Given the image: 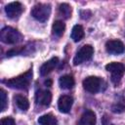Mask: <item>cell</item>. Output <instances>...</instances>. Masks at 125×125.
I'll return each mask as SVG.
<instances>
[{"instance_id":"9","label":"cell","mask_w":125,"mask_h":125,"mask_svg":"<svg viewBox=\"0 0 125 125\" xmlns=\"http://www.w3.org/2000/svg\"><path fill=\"white\" fill-rule=\"evenodd\" d=\"M72 104H73V99L72 97L70 96H67V95H63V96H61L59 101H58V107H59V110L62 113H67L69 112V110L71 109V106H72Z\"/></svg>"},{"instance_id":"6","label":"cell","mask_w":125,"mask_h":125,"mask_svg":"<svg viewBox=\"0 0 125 125\" xmlns=\"http://www.w3.org/2000/svg\"><path fill=\"white\" fill-rule=\"evenodd\" d=\"M102 82L103 81L101 80V78L97 76H88L83 80L82 85H83L84 90H86L89 93L95 94L101 90Z\"/></svg>"},{"instance_id":"10","label":"cell","mask_w":125,"mask_h":125,"mask_svg":"<svg viewBox=\"0 0 125 125\" xmlns=\"http://www.w3.org/2000/svg\"><path fill=\"white\" fill-rule=\"evenodd\" d=\"M35 101L37 104L41 105H49L52 101V94L48 90H39L36 92L35 95Z\"/></svg>"},{"instance_id":"11","label":"cell","mask_w":125,"mask_h":125,"mask_svg":"<svg viewBox=\"0 0 125 125\" xmlns=\"http://www.w3.org/2000/svg\"><path fill=\"white\" fill-rule=\"evenodd\" d=\"M58 62H59V59L57 57H54V58L50 59L49 61H47L46 62H44L41 65V67H40V74L42 76L48 75L56 67V65L58 64Z\"/></svg>"},{"instance_id":"18","label":"cell","mask_w":125,"mask_h":125,"mask_svg":"<svg viewBox=\"0 0 125 125\" xmlns=\"http://www.w3.org/2000/svg\"><path fill=\"white\" fill-rule=\"evenodd\" d=\"M59 14L60 16H62L64 19H68L71 16V7L66 4V3H62L59 6Z\"/></svg>"},{"instance_id":"12","label":"cell","mask_w":125,"mask_h":125,"mask_svg":"<svg viewBox=\"0 0 125 125\" xmlns=\"http://www.w3.org/2000/svg\"><path fill=\"white\" fill-rule=\"evenodd\" d=\"M77 125H96V114L94 111L90 109L84 111Z\"/></svg>"},{"instance_id":"17","label":"cell","mask_w":125,"mask_h":125,"mask_svg":"<svg viewBox=\"0 0 125 125\" xmlns=\"http://www.w3.org/2000/svg\"><path fill=\"white\" fill-rule=\"evenodd\" d=\"M15 102L17 104V106L22 110H26L29 107V102L28 100L22 96V95H17L15 97Z\"/></svg>"},{"instance_id":"8","label":"cell","mask_w":125,"mask_h":125,"mask_svg":"<svg viewBox=\"0 0 125 125\" xmlns=\"http://www.w3.org/2000/svg\"><path fill=\"white\" fill-rule=\"evenodd\" d=\"M105 50L111 55H119L125 51V47L120 40H108L105 43Z\"/></svg>"},{"instance_id":"2","label":"cell","mask_w":125,"mask_h":125,"mask_svg":"<svg viewBox=\"0 0 125 125\" xmlns=\"http://www.w3.org/2000/svg\"><path fill=\"white\" fill-rule=\"evenodd\" d=\"M0 39L5 44H17L22 40L21 32L11 26H5L0 31Z\"/></svg>"},{"instance_id":"3","label":"cell","mask_w":125,"mask_h":125,"mask_svg":"<svg viewBox=\"0 0 125 125\" xmlns=\"http://www.w3.org/2000/svg\"><path fill=\"white\" fill-rule=\"evenodd\" d=\"M31 15L39 21H46L51 15V5L45 3H38L32 8Z\"/></svg>"},{"instance_id":"16","label":"cell","mask_w":125,"mask_h":125,"mask_svg":"<svg viewBox=\"0 0 125 125\" xmlns=\"http://www.w3.org/2000/svg\"><path fill=\"white\" fill-rule=\"evenodd\" d=\"M65 29V24L62 21H55L52 25V32L54 35L60 37L63 34Z\"/></svg>"},{"instance_id":"1","label":"cell","mask_w":125,"mask_h":125,"mask_svg":"<svg viewBox=\"0 0 125 125\" xmlns=\"http://www.w3.org/2000/svg\"><path fill=\"white\" fill-rule=\"evenodd\" d=\"M31 80H32V69H29L26 72L15 77V78H12V79H9V80H5L3 82L8 87L13 88V89L27 90L29 88Z\"/></svg>"},{"instance_id":"22","label":"cell","mask_w":125,"mask_h":125,"mask_svg":"<svg viewBox=\"0 0 125 125\" xmlns=\"http://www.w3.org/2000/svg\"><path fill=\"white\" fill-rule=\"evenodd\" d=\"M45 85L51 86V85H52V81H51V80H46V81H45Z\"/></svg>"},{"instance_id":"15","label":"cell","mask_w":125,"mask_h":125,"mask_svg":"<svg viewBox=\"0 0 125 125\" xmlns=\"http://www.w3.org/2000/svg\"><path fill=\"white\" fill-rule=\"evenodd\" d=\"M38 123L40 125H58V120L53 114L47 113L38 118Z\"/></svg>"},{"instance_id":"14","label":"cell","mask_w":125,"mask_h":125,"mask_svg":"<svg viewBox=\"0 0 125 125\" xmlns=\"http://www.w3.org/2000/svg\"><path fill=\"white\" fill-rule=\"evenodd\" d=\"M71 39L74 42H79L84 37V29L80 24H75L71 30Z\"/></svg>"},{"instance_id":"19","label":"cell","mask_w":125,"mask_h":125,"mask_svg":"<svg viewBox=\"0 0 125 125\" xmlns=\"http://www.w3.org/2000/svg\"><path fill=\"white\" fill-rule=\"evenodd\" d=\"M111 110L114 113H121L125 111V101L121 100V101L115 102L111 106Z\"/></svg>"},{"instance_id":"7","label":"cell","mask_w":125,"mask_h":125,"mask_svg":"<svg viewBox=\"0 0 125 125\" xmlns=\"http://www.w3.org/2000/svg\"><path fill=\"white\" fill-rule=\"evenodd\" d=\"M23 11V6L20 2H12L8 4L5 8V12L10 19H17L21 16Z\"/></svg>"},{"instance_id":"5","label":"cell","mask_w":125,"mask_h":125,"mask_svg":"<svg viewBox=\"0 0 125 125\" xmlns=\"http://www.w3.org/2000/svg\"><path fill=\"white\" fill-rule=\"evenodd\" d=\"M94 54V49L91 45H84L81 47V49L76 53L74 59H73V64L78 65L82 63L85 61H89Z\"/></svg>"},{"instance_id":"21","label":"cell","mask_w":125,"mask_h":125,"mask_svg":"<svg viewBox=\"0 0 125 125\" xmlns=\"http://www.w3.org/2000/svg\"><path fill=\"white\" fill-rule=\"evenodd\" d=\"M0 125H16V122L12 117H4L1 119Z\"/></svg>"},{"instance_id":"13","label":"cell","mask_w":125,"mask_h":125,"mask_svg":"<svg viewBox=\"0 0 125 125\" xmlns=\"http://www.w3.org/2000/svg\"><path fill=\"white\" fill-rule=\"evenodd\" d=\"M74 79L71 75H68V74H65V75H62L60 77L59 79V85L62 89H71L73 86H74Z\"/></svg>"},{"instance_id":"4","label":"cell","mask_w":125,"mask_h":125,"mask_svg":"<svg viewBox=\"0 0 125 125\" xmlns=\"http://www.w3.org/2000/svg\"><path fill=\"white\" fill-rule=\"evenodd\" d=\"M105 69L111 73V81L114 84L119 83L121 80L124 72H125V65L121 62H109L105 65Z\"/></svg>"},{"instance_id":"20","label":"cell","mask_w":125,"mask_h":125,"mask_svg":"<svg viewBox=\"0 0 125 125\" xmlns=\"http://www.w3.org/2000/svg\"><path fill=\"white\" fill-rule=\"evenodd\" d=\"M0 100H1V111H4L6 109V107H7L8 100H7L6 92L3 89L0 90Z\"/></svg>"}]
</instances>
